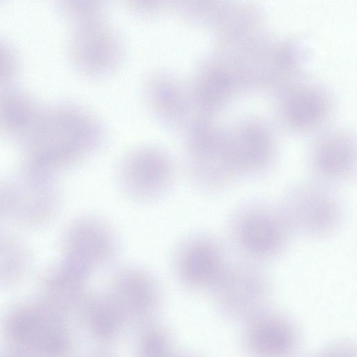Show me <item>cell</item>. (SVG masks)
<instances>
[{
	"mask_svg": "<svg viewBox=\"0 0 357 357\" xmlns=\"http://www.w3.org/2000/svg\"><path fill=\"white\" fill-rule=\"evenodd\" d=\"M228 234L242 259L258 264L281 255L292 234L278 205L262 200L239 206L230 217Z\"/></svg>",
	"mask_w": 357,
	"mask_h": 357,
	"instance_id": "obj_1",
	"label": "cell"
},
{
	"mask_svg": "<svg viewBox=\"0 0 357 357\" xmlns=\"http://www.w3.org/2000/svg\"><path fill=\"white\" fill-rule=\"evenodd\" d=\"M278 205L291 232L302 237L328 238L342 225L343 211L338 198L317 181L291 184Z\"/></svg>",
	"mask_w": 357,
	"mask_h": 357,
	"instance_id": "obj_2",
	"label": "cell"
},
{
	"mask_svg": "<svg viewBox=\"0 0 357 357\" xmlns=\"http://www.w3.org/2000/svg\"><path fill=\"white\" fill-rule=\"evenodd\" d=\"M269 288L268 278L259 264L241 259L229 261L213 289L227 313L241 316L259 309Z\"/></svg>",
	"mask_w": 357,
	"mask_h": 357,
	"instance_id": "obj_3",
	"label": "cell"
},
{
	"mask_svg": "<svg viewBox=\"0 0 357 357\" xmlns=\"http://www.w3.org/2000/svg\"><path fill=\"white\" fill-rule=\"evenodd\" d=\"M229 155L237 176L266 174L273 165L277 148L271 130L257 121H246L226 131Z\"/></svg>",
	"mask_w": 357,
	"mask_h": 357,
	"instance_id": "obj_4",
	"label": "cell"
},
{
	"mask_svg": "<svg viewBox=\"0 0 357 357\" xmlns=\"http://www.w3.org/2000/svg\"><path fill=\"white\" fill-rule=\"evenodd\" d=\"M188 174L199 190L220 192L237 178L231 164L226 132L214 131L199 137L192 144Z\"/></svg>",
	"mask_w": 357,
	"mask_h": 357,
	"instance_id": "obj_5",
	"label": "cell"
},
{
	"mask_svg": "<svg viewBox=\"0 0 357 357\" xmlns=\"http://www.w3.org/2000/svg\"><path fill=\"white\" fill-rule=\"evenodd\" d=\"M222 245L208 236H197L184 243L176 257V269L186 284L213 288L229 262Z\"/></svg>",
	"mask_w": 357,
	"mask_h": 357,
	"instance_id": "obj_6",
	"label": "cell"
},
{
	"mask_svg": "<svg viewBox=\"0 0 357 357\" xmlns=\"http://www.w3.org/2000/svg\"><path fill=\"white\" fill-rule=\"evenodd\" d=\"M307 165L314 178L322 184L349 181L356 170L355 140L342 131L324 133L313 144Z\"/></svg>",
	"mask_w": 357,
	"mask_h": 357,
	"instance_id": "obj_7",
	"label": "cell"
},
{
	"mask_svg": "<svg viewBox=\"0 0 357 357\" xmlns=\"http://www.w3.org/2000/svg\"><path fill=\"white\" fill-rule=\"evenodd\" d=\"M169 160L155 151L137 153L123 163L120 183L126 193L139 200H149L165 192L174 178Z\"/></svg>",
	"mask_w": 357,
	"mask_h": 357,
	"instance_id": "obj_8",
	"label": "cell"
},
{
	"mask_svg": "<svg viewBox=\"0 0 357 357\" xmlns=\"http://www.w3.org/2000/svg\"><path fill=\"white\" fill-rule=\"evenodd\" d=\"M75 237L79 268L86 275L107 266L116 254L114 232L97 218H89L80 223Z\"/></svg>",
	"mask_w": 357,
	"mask_h": 357,
	"instance_id": "obj_9",
	"label": "cell"
},
{
	"mask_svg": "<svg viewBox=\"0 0 357 357\" xmlns=\"http://www.w3.org/2000/svg\"><path fill=\"white\" fill-rule=\"evenodd\" d=\"M329 107L326 93L312 85L286 89L281 101L284 121L298 130H310L321 124L328 116Z\"/></svg>",
	"mask_w": 357,
	"mask_h": 357,
	"instance_id": "obj_10",
	"label": "cell"
},
{
	"mask_svg": "<svg viewBox=\"0 0 357 357\" xmlns=\"http://www.w3.org/2000/svg\"><path fill=\"white\" fill-rule=\"evenodd\" d=\"M250 350L260 357H283L291 351L295 335L289 324L272 316L256 318L246 333Z\"/></svg>",
	"mask_w": 357,
	"mask_h": 357,
	"instance_id": "obj_11",
	"label": "cell"
},
{
	"mask_svg": "<svg viewBox=\"0 0 357 357\" xmlns=\"http://www.w3.org/2000/svg\"><path fill=\"white\" fill-rule=\"evenodd\" d=\"M111 296L114 304L137 312L149 310L156 299V288L152 278L137 268L120 271L112 282Z\"/></svg>",
	"mask_w": 357,
	"mask_h": 357,
	"instance_id": "obj_12",
	"label": "cell"
},
{
	"mask_svg": "<svg viewBox=\"0 0 357 357\" xmlns=\"http://www.w3.org/2000/svg\"><path fill=\"white\" fill-rule=\"evenodd\" d=\"M146 340L144 357H167L165 342L158 333L151 334Z\"/></svg>",
	"mask_w": 357,
	"mask_h": 357,
	"instance_id": "obj_13",
	"label": "cell"
},
{
	"mask_svg": "<svg viewBox=\"0 0 357 357\" xmlns=\"http://www.w3.org/2000/svg\"><path fill=\"white\" fill-rule=\"evenodd\" d=\"M320 357H354L351 351L345 347H337L328 350Z\"/></svg>",
	"mask_w": 357,
	"mask_h": 357,
	"instance_id": "obj_14",
	"label": "cell"
}]
</instances>
